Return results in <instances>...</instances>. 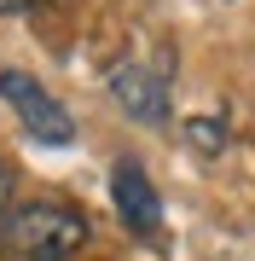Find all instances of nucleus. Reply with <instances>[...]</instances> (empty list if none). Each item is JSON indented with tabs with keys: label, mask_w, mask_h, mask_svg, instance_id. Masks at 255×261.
<instances>
[{
	"label": "nucleus",
	"mask_w": 255,
	"mask_h": 261,
	"mask_svg": "<svg viewBox=\"0 0 255 261\" xmlns=\"http://www.w3.org/2000/svg\"><path fill=\"white\" fill-rule=\"evenodd\" d=\"M0 99L18 111V122L29 128V140H41V145H70V140H76V122H70V111L35 82V75H23V70H0Z\"/></svg>",
	"instance_id": "nucleus-2"
},
{
	"label": "nucleus",
	"mask_w": 255,
	"mask_h": 261,
	"mask_svg": "<svg viewBox=\"0 0 255 261\" xmlns=\"http://www.w3.org/2000/svg\"><path fill=\"white\" fill-rule=\"evenodd\" d=\"M186 140L197 145V157H220V145H226V122H220V116H191L186 122Z\"/></svg>",
	"instance_id": "nucleus-5"
},
{
	"label": "nucleus",
	"mask_w": 255,
	"mask_h": 261,
	"mask_svg": "<svg viewBox=\"0 0 255 261\" xmlns=\"http://www.w3.org/2000/svg\"><path fill=\"white\" fill-rule=\"evenodd\" d=\"M29 0H0V18H12V12H23Z\"/></svg>",
	"instance_id": "nucleus-7"
},
{
	"label": "nucleus",
	"mask_w": 255,
	"mask_h": 261,
	"mask_svg": "<svg viewBox=\"0 0 255 261\" xmlns=\"http://www.w3.org/2000/svg\"><path fill=\"white\" fill-rule=\"evenodd\" d=\"M87 244V215L64 197H41V203H23L12 215L6 250L18 261H76Z\"/></svg>",
	"instance_id": "nucleus-1"
},
{
	"label": "nucleus",
	"mask_w": 255,
	"mask_h": 261,
	"mask_svg": "<svg viewBox=\"0 0 255 261\" xmlns=\"http://www.w3.org/2000/svg\"><path fill=\"white\" fill-rule=\"evenodd\" d=\"M110 93L133 122H168V70H151L145 58H122L110 70Z\"/></svg>",
	"instance_id": "nucleus-3"
},
{
	"label": "nucleus",
	"mask_w": 255,
	"mask_h": 261,
	"mask_svg": "<svg viewBox=\"0 0 255 261\" xmlns=\"http://www.w3.org/2000/svg\"><path fill=\"white\" fill-rule=\"evenodd\" d=\"M110 197H116V215L133 238H157L162 232V203H157V186L145 180L139 163H116L110 174Z\"/></svg>",
	"instance_id": "nucleus-4"
},
{
	"label": "nucleus",
	"mask_w": 255,
	"mask_h": 261,
	"mask_svg": "<svg viewBox=\"0 0 255 261\" xmlns=\"http://www.w3.org/2000/svg\"><path fill=\"white\" fill-rule=\"evenodd\" d=\"M12 215H18V180H12V168L0 163V250H6V232H12Z\"/></svg>",
	"instance_id": "nucleus-6"
}]
</instances>
